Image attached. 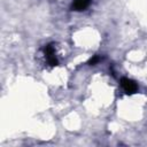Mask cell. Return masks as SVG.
<instances>
[{
  "label": "cell",
  "mask_w": 147,
  "mask_h": 147,
  "mask_svg": "<svg viewBox=\"0 0 147 147\" xmlns=\"http://www.w3.org/2000/svg\"><path fill=\"white\" fill-rule=\"evenodd\" d=\"M44 55H45V60L48 65L55 67L59 64V60H57L56 52H55V44H53V42L47 44L44 47Z\"/></svg>",
  "instance_id": "cell-1"
},
{
  "label": "cell",
  "mask_w": 147,
  "mask_h": 147,
  "mask_svg": "<svg viewBox=\"0 0 147 147\" xmlns=\"http://www.w3.org/2000/svg\"><path fill=\"white\" fill-rule=\"evenodd\" d=\"M119 84H121V87L124 91V93L127 95H131V94H134L136 92H138V84L127 77H122Z\"/></svg>",
  "instance_id": "cell-2"
},
{
  "label": "cell",
  "mask_w": 147,
  "mask_h": 147,
  "mask_svg": "<svg viewBox=\"0 0 147 147\" xmlns=\"http://www.w3.org/2000/svg\"><path fill=\"white\" fill-rule=\"evenodd\" d=\"M92 0H74L72 3H71V10H75V11H82V10H85L90 3H91Z\"/></svg>",
  "instance_id": "cell-3"
},
{
  "label": "cell",
  "mask_w": 147,
  "mask_h": 147,
  "mask_svg": "<svg viewBox=\"0 0 147 147\" xmlns=\"http://www.w3.org/2000/svg\"><path fill=\"white\" fill-rule=\"evenodd\" d=\"M101 60H102V57H101L100 55H98V54H96V55H93V56L88 60L87 64H88V65H94V64H96L98 62H100Z\"/></svg>",
  "instance_id": "cell-4"
}]
</instances>
